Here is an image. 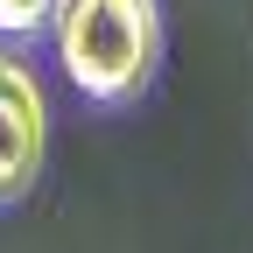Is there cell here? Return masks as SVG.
Wrapping results in <instances>:
<instances>
[{
  "instance_id": "obj_2",
  "label": "cell",
  "mask_w": 253,
  "mask_h": 253,
  "mask_svg": "<svg viewBox=\"0 0 253 253\" xmlns=\"http://www.w3.org/2000/svg\"><path fill=\"white\" fill-rule=\"evenodd\" d=\"M42 148H49L42 84L28 78L14 56H0V204L21 197V190L42 176Z\"/></svg>"
},
{
  "instance_id": "obj_1",
  "label": "cell",
  "mask_w": 253,
  "mask_h": 253,
  "mask_svg": "<svg viewBox=\"0 0 253 253\" xmlns=\"http://www.w3.org/2000/svg\"><path fill=\"white\" fill-rule=\"evenodd\" d=\"M155 49H162L155 0H63L56 7V63L99 106L134 99L155 71Z\"/></svg>"
},
{
  "instance_id": "obj_3",
  "label": "cell",
  "mask_w": 253,
  "mask_h": 253,
  "mask_svg": "<svg viewBox=\"0 0 253 253\" xmlns=\"http://www.w3.org/2000/svg\"><path fill=\"white\" fill-rule=\"evenodd\" d=\"M63 0H0V36H36V28L56 21Z\"/></svg>"
}]
</instances>
